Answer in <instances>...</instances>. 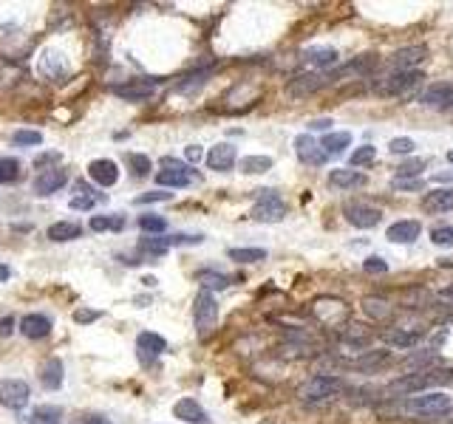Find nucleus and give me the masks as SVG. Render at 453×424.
<instances>
[{"label": "nucleus", "mask_w": 453, "mask_h": 424, "mask_svg": "<svg viewBox=\"0 0 453 424\" xmlns=\"http://www.w3.org/2000/svg\"><path fill=\"white\" fill-rule=\"evenodd\" d=\"M343 387H346L343 379L329 376V374H317V376H312V379H306L304 385H300L297 396L304 402H329V399L340 396Z\"/></svg>", "instance_id": "3"}, {"label": "nucleus", "mask_w": 453, "mask_h": 424, "mask_svg": "<svg viewBox=\"0 0 453 424\" xmlns=\"http://www.w3.org/2000/svg\"><path fill=\"white\" fill-rule=\"evenodd\" d=\"M128 164H131V170H133V175H147L150 173V156H142V153H128Z\"/></svg>", "instance_id": "42"}, {"label": "nucleus", "mask_w": 453, "mask_h": 424, "mask_svg": "<svg viewBox=\"0 0 453 424\" xmlns=\"http://www.w3.org/2000/svg\"><path fill=\"white\" fill-rule=\"evenodd\" d=\"M422 206L428 212H450L453 209V187H436V190L425 193Z\"/></svg>", "instance_id": "23"}, {"label": "nucleus", "mask_w": 453, "mask_h": 424, "mask_svg": "<svg viewBox=\"0 0 453 424\" xmlns=\"http://www.w3.org/2000/svg\"><path fill=\"white\" fill-rule=\"evenodd\" d=\"M434 181H453V170H445V173H436Z\"/></svg>", "instance_id": "57"}, {"label": "nucleus", "mask_w": 453, "mask_h": 424, "mask_svg": "<svg viewBox=\"0 0 453 424\" xmlns=\"http://www.w3.org/2000/svg\"><path fill=\"white\" fill-rule=\"evenodd\" d=\"M165 351H167L165 337L154 334V331H145V334L136 337V354H139V362H142V365H150V362H156Z\"/></svg>", "instance_id": "14"}, {"label": "nucleus", "mask_w": 453, "mask_h": 424, "mask_svg": "<svg viewBox=\"0 0 453 424\" xmlns=\"http://www.w3.org/2000/svg\"><path fill=\"white\" fill-rule=\"evenodd\" d=\"M111 94L119 99H128V102H147V99H154L156 88L147 79H131L125 85H111Z\"/></svg>", "instance_id": "12"}, {"label": "nucleus", "mask_w": 453, "mask_h": 424, "mask_svg": "<svg viewBox=\"0 0 453 424\" xmlns=\"http://www.w3.org/2000/svg\"><path fill=\"white\" fill-rule=\"evenodd\" d=\"M414 139H408V136H397V139H391L388 142V150L391 153H397V156H411L414 153Z\"/></svg>", "instance_id": "41"}, {"label": "nucleus", "mask_w": 453, "mask_h": 424, "mask_svg": "<svg viewBox=\"0 0 453 424\" xmlns=\"http://www.w3.org/2000/svg\"><path fill=\"white\" fill-rule=\"evenodd\" d=\"M15 328V317H0V337H9Z\"/></svg>", "instance_id": "53"}, {"label": "nucleus", "mask_w": 453, "mask_h": 424, "mask_svg": "<svg viewBox=\"0 0 453 424\" xmlns=\"http://www.w3.org/2000/svg\"><path fill=\"white\" fill-rule=\"evenodd\" d=\"M193 178H196V170H190V164L165 156V159H162V170L156 173V184L181 190V187H190Z\"/></svg>", "instance_id": "5"}, {"label": "nucleus", "mask_w": 453, "mask_h": 424, "mask_svg": "<svg viewBox=\"0 0 453 424\" xmlns=\"http://www.w3.org/2000/svg\"><path fill=\"white\" fill-rule=\"evenodd\" d=\"M139 252L150 258H162L167 252V238H142L139 240Z\"/></svg>", "instance_id": "35"}, {"label": "nucleus", "mask_w": 453, "mask_h": 424, "mask_svg": "<svg viewBox=\"0 0 453 424\" xmlns=\"http://www.w3.org/2000/svg\"><path fill=\"white\" fill-rule=\"evenodd\" d=\"M331 128V119H315V122H309V131H329Z\"/></svg>", "instance_id": "55"}, {"label": "nucleus", "mask_w": 453, "mask_h": 424, "mask_svg": "<svg viewBox=\"0 0 453 424\" xmlns=\"http://www.w3.org/2000/svg\"><path fill=\"white\" fill-rule=\"evenodd\" d=\"M450 407H453L450 396H445V393H439V390L416 393V396H408V399L403 402V410H405V413H414V416H431V418L445 416Z\"/></svg>", "instance_id": "2"}, {"label": "nucleus", "mask_w": 453, "mask_h": 424, "mask_svg": "<svg viewBox=\"0 0 453 424\" xmlns=\"http://www.w3.org/2000/svg\"><path fill=\"white\" fill-rule=\"evenodd\" d=\"M252 218L261 224H278L286 218V204L275 190H258V204L252 206Z\"/></svg>", "instance_id": "6"}, {"label": "nucleus", "mask_w": 453, "mask_h": 424, "mask_svg": "<svg viewBox=\"0 0 453 424\" xmlns=\"http://www.w3.org/2000/svg\"><path fill=\"white\" fill-rule=\"evenodd\" d=\"M68 184V173L63 167H43L35 178V193L37 195H54L59 193V187H66Z\"/></svg>", "instance_id": "13"}, {"label": "nucleus", "mask_w": 453, "mask_h": 424, "mask_svg": "<svg viewBox=\"0 0 453 424\" xmlns=\"http://www.w3.org/2000/svg\"><path fill=\"white\" fill-rule=\"evenodd\" d=\"M425 167H428L425 159H408V162H403L397 167V178H419Z\"/></svg>", "instance_id": "39"}, {"label": "nucleus", "mask_w": 453, "mask_h": 424, "mask_svg": "<svg viewBox=\"0 0 453 424\" xmlns=\"http://www.w3.org/2000/svg\"><path fill=\"white\" fill-rule=\"evenodd\" d=\"M193 317H196V328H198V334L207 337L210 331L216 328L219 322V302L213 297V291H198L196 294V306H193Z\"/></svg>", "instance_id": "7"}, {"label": "nucleus", "mask_w": 453, "mask_h": 424, "mask_svg": "<svg viewBox=\"0 0 453 424\" xmlns=\"http://www.w3.org/2000/svg\"><path fill=\"white\" fill-rule=\"evenodd\" d=\"M266 170H272L269 156H244L241 159V173H247V175H258V173H266Z\"/></svg>", "instance_id": "34"}, {"label": "nucleus", "mask_w": 453, "mask_h": 424, "mask_svg": "<svg viewBox=\"0 0 453 424\" xmlns=\"http://www.w3.org/2000/svg\"><path fill=\"white\" fill-rule=\"evenodd\" d=\"M343 215H346V221H349L351 227H357V229H374V227L382 221V212H380L377 206L360 204V201L346 204V206H343Z\"/></svg>", "instance_id": "9"}, {"label": "nucleus", "mask_w": 453, "mask_h": 424, "mask_svg": "<svg viewBox=\"0 0 453 424\" xmlns=\"http://www.w3.org/2000/svg\"><path fill=\"white\" fill-rule=\"evenodd\" d=\"M139 229L147 232V235H162V232L167 229V218L154 215V212H150V215H142V218H139Z\"/></svg>", "instance_id": "37"}, {"label": "nucleus", "mask_w": 453, "mask_h": 424, "mask_svg": "<svg viewBox=\"0 0 453 424\" xmlns=\"http://www.w3.org/2000/svg\"><path fill=\"white\" fill-rule=\"evenodd\" d=\"M329 184L338 187V190H354L366 184V175L360 170H331L329 173Z\"/></svg>", "instance_id": "24"}, {"label": "nucleus", "mask_w": 453, "mask_h": 424, "mask_svg": "<svg viewBox=\"0 0 453 424\" xmlns=\"http://www.w3.org/2000/svg\"><path fill=\"white\" fill-rule=\"evenodd\" d=\"M431 244H436V247H453V227H436V229H431Z\"/></svg>", "instance_id": "44"}, {"label": "nucleus", "mask_w": 453, "mask_h": 424, "mask_svg": "<svg viewBox=\"0 0 453 424\" xmlns=\"http://www.w3.org/2000/svg\"><path fill=\"white\" fill-rule=\"evenodd\" d=\"M349 144H351V133L349 131H340V133H329L320 142V150H323L326 156H340V153H346Z\"/></svg>", "instance_id": "30"}, {"label": "nucleus", "mask_w": 453, "mask_h": 424, "mask_svg": "<svg viewBox=\"0 0 453 424\" xmlns=\"http://www.w3.org/2000/svg\"><path fill=\"white\" fill-rule=\"evenodd\" d=\"M207 167L210 170H219V173H230L235 167V147L230 142H221L216 147H210L207 153Z\"/></svg>", "instance_id": "18"}, {"label": "nucleus", "mask_w": 453, "mask_h": 424, "mask_svg": "<svg viewBox=\"0 0 453 424\" xmlns=\"http://www.w3.org/2000/svg\"><path fill=\"white\" fill-rule=\"evenodd\" d=\"M88 227L94 229V232H111V229L119 232V229L125 227V218L122 215H94Z\"/></svg>", "instance_id": "33"}, {"label": "nucleus", "mask_w": 453, "mask_h": 424, "mask_svg": "<svg viewBox=\"0 0 453 424\" xmlns=\"http://www.w3.org/2000/svg\"><path fill=\"white\" fill-rule=\"evenodd\" d=\"M453 385V368H416L411 374L397 376L394 382L385 385V393L391 399H408L416 393H428L431 387Z\"/></svg>", "instance_id": "1"}, {"label": "nucleus", "mask_w": 453, "mask_h": 424, "mask_svg": "<svg viewBox=\"0 0 453 424\" xmlns=\"http://www.w3.org/2000/svg\"><path fill=\"white\" fill-rule=\"evenodd\" d=\"M185 156H187V162H196V164H198V162H201V156H204V150H201L198 144H190V147L185 150Z\"/></svg>", "instance_id": "52"}, {"label": "nucleus", "mask_w": 453, "mask_h": 424, "mask_svg": "<svg viewBox=\"0 0 453 424\" xmlns=\"http://www.w3.org/2000/svg\"><path fill=\"white\" fill-rule=\"evenodd\" d=\"M88 175L94 178L100 187H113L116 181H119V167L111 159H94V162L88 164Z\"/></svg>", "instance_id": "20"}, {"label": "nucleus", "mask_w": 453, "mask_h": 424, "mask_svg": "<svg viewBox=\"0 0 453 424\" xmlns=\"http://www.w3.org/2000/svg\"><path fill=\"white\" fill-rule=\"evenodd\" d=\"M422 79H425V74H422V71H394V74H388L385 79L374 82V90L380 97H405L408 90H414Z\"/></svg>", "instance_id": "4"}, {"label": "nucleus", "mask_w": 453, "mask_h": 424, "mask_svg": "<svg viewBox=\"0 0 453 424\" xmlns=\"http://www.w3.org/2000/svg\"><path fill=\"white\" fill-rule=\"evenodd\" d=\"M227 258L230 260H235V263H258V260H266V249H230L227 252Z\"/></svg>", "instance_id": "36"}, {"label": "nucleus", "mask_w": 453, "mask_h": 424, "mask_svg": "<svg viewBox=\"0 0 453 424\" xmlns=\"http://www.w3.org/2000/svg\"><path fill=\"white\" fill-rule=\"evenodd\" d=\"M12 142H15V144H20V147H28V144H43V133H40V131H17V133L12 136Z\"/></svg>", "instance_id": "43"}, {"label": "nucleus", "mask_w": 453, "mask_h": 424, "mask_svg": "<svg viewBox=\"0 0 453 424\" xmlns=\"http://www.w3.org/2000/svg\"><path fill=\"white\" fill-rule=\"evenodd\" d=\"M28 421H32V424H59V421H63V410L54 407V405H43V407H37L32 416H28Z\"/></svg>", "instance_id": "32"}, {"label": "nucleus", "mask_w": 453, "mask_h": 424, "mask_svg": "<svg viewBox=\"0 0 453 424\" xmlns=\"http://www.w3.org/2000/svg\"><path fill=\"white\" fill-rule=\"evenodd\" d=\"M12 278V271H9V266H0V280H9Z\"/></svg>", "instance_id": "58"}, {"label": "nucleus", "mask_w": 453, "mask_h": 424, "mask_svg": "<svg viewBox=\"0 0 453 424\" xmlns=\"http://www.w3.org/2000/svg\"><path fill=\"white\" fill-rule=\"evenodd\" d=\"M439 297H442V300H447V302H453V283H450V286H445V289L439 291Z\"/></svg>", "instance_id": "56"}, {"label": "nucleus", "mask_w": 453, "mask_h": 424, "mask_svg": "<svg viewBox=\"0 0 453 424\" xmlns=\"http://www.w3.org/2000/svg\"><path fill=\"white\" fill-rule=\"evenodd\" d=\"M170 198H173V193L154 190V193H145V195H139V198H136V204L142 206V204H156V201H170Z\"/></svg>", "instance_id": "47"}, {"label": "nucleus", "mask_w": 453, "mask_h": 424, "mask_svg": "<svg viewBox=\"0 0 453 424\" xmlns=\"http://www.w3.org/2000/svg\"><path fill=\"white\" fill-rule=\"evenodd\" d=\"M391 187L400 190V193H408V190H422L425 187V181L422 178H394L391 181Z\"/></svg>", "instance_id": "46"}, {"label": "nucleus", "mask_w": 453, "mask_h": 424, "mask_svg": "<svg viewBox=\"0 0 453 424\" xmlns=\"http://www.w3.org/2000/svg\"><path fill=\"white\" fill-rule=\"evenodd\" d=\"M32 390L23 379H0V405L9 410H23L28 405Z\"/></svg>", "instance_id": "10"}, {"label": "nucleus", "mask_w": 453, "mask_h": 424, "mask_svg": "<svg viewBox=\"0 0 453 424\" xmlns=\"http://www.w3.org/2000/svg\"><path fill=\"white\" fill-rule=\"evenodd\" d=\"M447 162H450V164H453V150H450V153H447Z\"/></svg>", "instance_id": "59"}, {"label": "nucleus", "mask_w": 453, "mask_h": 424, "mask_svg": "<svg viewBox=\"0 0 453 424\" xmlns=\"http://www.w3.org/2000/svg\"><path fill=\"white\" fill-rule=\"evenodd\" d=\"M295 153H297L300 162H304V164H312V167H320V164L326 162V153L320 150V144L315 142L312 133H300V136L295 139Z\"/></svg>", "instance_id": "16"}, {"label": "nucleus", "mask_w": 453, "mask_h": 424, "mask_svg": "<svg viewBox=\"0 0 453 424\" xmlns=\"http://www.w3.org/2000/svg\"><path fill=\"white\" fill-rule=\"evenodd\" d=\"M201 235H170L167 238V247H181V244H201Z\"/></svg>", "instance_id": "48"}, {"label": "nucleus", "mask_w": 453, "mask_h": 424, "mask_svg": "<svg viewBox=\"0 0 453 424\" xmlns=\"http://www.w3.org/2000/svg\"><path fill=\"white\" fill-rule=\"evenodd\" d=\"M40 382H43L48 390H57L59 385H63V362H59L57 356H51V359H46V362H43Z\"/></svg>", "instance_id": "28"}, {"label": "nucleus", "mask_w": 453, "mask_h": 424, "mask_svg": "<svg viewBox=\"0 0 453 424\" xmlns=\"http://www.w3.org/2000/svg\"><path fill=\"white\" fill-rule=\"evenodd\" d=\"M419 232H422V224L419 221L403 218V221H394V224L385 229V238L391 240V244H414V240L419 238Z\"/></svg>", "instance_id": "17"}, {"label": "nucleus", "mask_w": 453, "mask_h": 424, "mask_svg": "<svg viewBox=\"0 0 453 424\" xmlns=\"http://www.w3.org/2000/svg\"><path fill=\"white\" fill-rule=\"evenodd\" d=\"M338 59H340V54H338L335 48H331V46H320V48H309V51H304L300 63L309 66V68L317 71V74H326L331 66H338Z\"/></svg>", "instance_id": "15"}, {"label": "nucleus", "mask_w": 453, "mask_h": 424, "mask_svg": "<svg viewBox=\"0 0 453 424\" xmlns=\"http://www.w3.org/2000/svg\"><path fill=\"white\" fill-rule=\"evenodd\" d=\"M46 235H48V240H54V244H66V240L82 238V227L71 224V221H59V224H51Z\"/></svg>", "instance_id": "26"}, {"label": "nucleus", "mask_w": 453, "mask_h": 424, "mask_svg": "<svg viewBox=\"0 0 453 424\" xmlns=\"http://www.w3.org/2000/svg\"><path fill=\"white\" fill-rule=\"evenodd\" d=\"M388 351H366L362 356H357L354 362H349L351 368H362V371H374V368H380L382 362H388Z\"/></svg>", "instance_id": "31"}, {"label": "nucleus", "mask_w": 453, "mask_h": 424, "mask_svg": "<svg viewBox=\"0 0 453 424\" xmlns=\"http://www.w3.org/2000/svg\"><path fill=\"white\" fill-rule=\"evenodd\" d=\"M362 311H366L371 320H380V322L394 314V309H391V302L385 297H362Z\"/></svg>", "instance_id": "29"}, {"label": "nucleus", "mask_w": 453, "mask_h": 424, "mask_svg": "<svg viewBox=\"0 0 453 424\" xmlns=\"http://www.w3.org/2000/svg\"><path fill=\"white\" fill-rule=\"evenodd\" d=\"M20 178V162L17 159H0V184H12Z\"/></svg>", "instance_id": "40"}, {"label": "nucleus", "mask_w": 453, "mask_h": 424, "mask_svg": "<svg viewBox=\"0 0 453 424\" xmlns=\"http://www.w3.org/2000/svg\"><path fill=\"white\" fill-rule=\"evenodd\" d=\"M377 159V147L374 144H362V147H357L354 153H351V167H366V164H371Z\"/></svg>", "instance_id": "38"}, {"label": "nucleus", "mask_w": 453, "mask_h": 424, "mask_svg": "<svg viewBox=\"0 0 453 424\" xmlns=\"http://www.w3.org/2000/svg\"><path fill=\"white\" fill-rule=\"evenodd\" d=\"M94 204H97L94 198H85V195H74V198L68 201L71 209H94Z\"/></svg>", "instance_id": "51"}, {"label": "nucleus", "mask_w": 453, "mask_h": 424, "mask_svg": "<svg viewBox=\"0 0 453 424\" xmlns=\"http://www.w3.org/2000/svg\"><path fill=\"white\" fill-rule=\"evenodd\" d=\"M74 190H77V195H85V198H94V201H102V195L100 193H94V187L91 184H85V181L80 178L77 184H74Z\"/></svg>", "instance_id": "49"}, {"label": "nucleus", "mask_w": 453, "mask_h": 424, "mask_svg": "<svg viewBox=\"0 0 453 424\" xmlns=\"http://www.w3.org/2000/svg\"><path fill=\"white\" fill-rule=\"evenodd\" d=\"M362 269H366L369 275H385V271H388V263H385L380 255H371V258L362 260Z\"/></svg>", "instance_id": "45"}, {"label": "nucleus", "mask_w": 453, "mask_h": 424, "mask_svg": "<svg viewBox=\"0 0 453 424\" xmlns=\"http://www.w3.org/2000/svg\"><path fill=\"white\" fill-rule=\"evenodd\" d=\"M100 317V311H94V309H77L74 311V322H94Z\"/></svg>", "instance_id": "50"}, {"label": "nucleus", "mask_w": 453, "mask_h": 424, "mask_svg": "<svg viewBox=\"0 0 453 424\" xmlns=\"http://www.w3.org/2000/svg\"><path fill=\"white\" fill-rule=\"evenodd\" d=\"M173 416L181 418V421H190V424H207L210 421L207 413H204V407L196 399H178L173 405Z\"/></svg>", "instance_id": "22"}, {"label": "nucleus", "mask_w": 453, "mask_h": 424, "mask_svg": "<svg viewBox=\"0 0 453 424\" xmlns=\"http://www.w3.org/2000/svg\"><path fill=\"white\" fill-rule=\"evenodd\" d=\"M51 320L46 314H26L20 320V334L28 337V340H46L51 334Z\"/></svg>", "instance_id": "21"}, {"label": "nucleus", "mask_w": 453, "mask_h": 424, "mask_svg": "<svg viewBox=\"0 0 453 424\" xmlns=\"http://www.w3.org/2000/svg\"><path fill=\"white\" fill-rule=\"evenodd\" d=\"M428 57H431L428 46L414 43V46H403L400 51H394V57H391V63H394V68H397V71H419V66L425 63Z\"/></svg>", "instance_id": "11"}, {"label": "nucleus", "mask_w": 453, "mask_h": 424, "mask_svg": "<svg viewBox=\"0 0 453 424\" xmlns=\"http://www.w3.org/2000/svg\"><path fill=\"white\" fill-rule=\"evenodd\" d=\"M419 340H422V331H408V328H391L388 334H385V343L394 345V348H400V351L416 348Z\"/></svg>", "instance_id": "25"}, {"label": "nucleus", "mask_w": 453, "mask_h": 424, "mask_svg": "<svg viewBox=\"0 0 453 424\" xmlns=\"http://www.w3.org/2000/svg\"><path fill=\"white\" fill-rule=\"evenodd\" d=\"M419 102L428 108H447L453 102V82H434L419 94Z\"/></svg>", "instance_id": "19"}, {"label": "nucleus", "mask_w": 453, "mask_h": 424, "mask_svg": "<svg viewBox=\"0 0 453 424\" xmlns=\"http://www.w3.org/2000/svg\"><path fill=\"white\" fill-rule=\"evenodd\" d=\"M196 283H201V289L204 291H210V289H227L230 283H232V278L230 275H221V271H216V269H198L196 271Z\"/></svg>", "instance_id": "27"}, {"label": "nucleus", "mask_w": 453, "mask_h": 424, "mask_svg": "<svg viewBox=\"0 0 453 424\" xmlns=\"http://www.w3.org/2000/svg\"><path fill=\"white\" fill-rule=\"evenodd\" d=\"M329 85H335L331 82V74H317V71H309V74H297L289 85H286V94L300 99V97H309V94H317V90L329 88Z\"/></svg>", "instance_id": "8"}, {"label": "nucleus", "mask_w": 453, "mask_h": 424, "mask_svg": "<svg viewBox=\"0 0 453 424\" xmlns=\"http://www.w3.org/2000/svg\"><path fill=\"white\" fill-rule=\"evenodd\" d=\"M80 424H111L105 416H80Z\"/></svg>", "instance_id": "54"}]
</instances>
